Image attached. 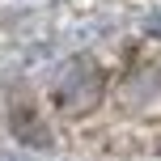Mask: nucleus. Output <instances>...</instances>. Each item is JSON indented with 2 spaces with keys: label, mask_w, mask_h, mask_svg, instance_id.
<instances>
[{
  "label": "nucleus",
  "mask_w": 161,
  "mask_h": 161,
  "mask_svg": "<svg viewBox=\"0 0 161 161\" xmlns=\"http://www.w3.org/2000/svg\"><path fill=\"white\" fill-rule=\"evenodd\" d=\"M102 93H106V72H102V64L89 59V55L64 59V64L55 68V76H51V102H55V110L68 114V119H80V114L97 110Z\"/></svg>",
  "instance_id": "1"
},
{
  "label": "nucleus",
  "mask_w": 161,
  "mask_h": 161,
  "mask_svg": "<svg viewBox=\"0 0 161 161\" xmlns=\"http://www.w3.org/2000/svg\"><path fill=\"white\" fill-rule=\"evenodd\" d=\"M8 123H13V136L21 140V144H30V148H47L51 144V131L42 127V119L30 110V106H13Z\"/></svg>",
  "instance_id": "2"
}]
</instances>
